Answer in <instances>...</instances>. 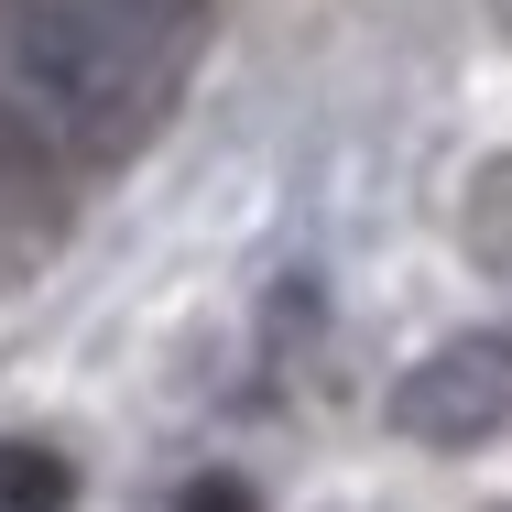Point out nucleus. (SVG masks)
I'll use <instances>...</instances> for the list:
<instances>
[{"label":"nucleus","instance_id":"f257e3e1","mask_svg":"<svg viewBox=\"0 0 512 512\" xmlns=\"http://www.w3.org/2000/svg\"><path fill=\"white\" fill-rule=\"evenodd\" d=\"M0 88L44 120L66 164H131L186 88V33L131 0H0Z\"/></svg>","mask_w":512,"mask_h":512},{"label":"nucleus","instance_id":"f03ea898","mask_svg":"<svg viewBox=\"0 0 512 512\" xmlns=\"http://www.w3.org/2000/svg\"><path fill=\"white\" fill-rule=\"evenodd\" d=\"M393 425L414 447H491L512 425V327H469V338H436L393 382Z\"/></svg>","mask_w":512,"mask_h":512},{"label":"nucleus","instance_id":"7ed1b4c3","mask_svg":"<svg viewBox=\"0 0 512 512\" xmlns=\"http://www.w3.org/2000/svg\"><path fill=\"white\" fill-rule=\"evenodd\" d=\"M66 153L44 142V120L0 88V284H22L44 251H55V229H66Z\"/></svg>","mask_w":512,"mask_h":512},{"label":"nucleus","instance_id":"20e7f679","mask_svg":"<svg viewBox=\"0 0 512 512\" xmlns=\"http://www.w3.org/2000/svg\"><path fill=\"white\" fill-rule=\"evenodd\" d=\"M458 240H469L480 273H502V284H512V153L469 175V197H458Z\"/></svg>","mask_w":512,"mask_h":512},{"label":"nucleus","instance_id":"39448f33","mask_svg":"<svg viewBox=\"0 0 512 512\" xmlns=\"http://www.w3.org/2000/svg\"><path fill=\"white\" fill-rule=\"evenodd\" d=\"M66 502H77L66 458L33 447V436H11V447H0V512H66Z\"/></svg>","mask_w":512,"mask_h":512},{"label":"nucleus","instance_id":"423d86ee","mask_svg":"<svg viewBox=\"0 0 512 512\" xmlns=\"http://www.w3.org/2000/svg\"><path fill=\"white\" fill-rule=\"evenodd\" d=\"M175 512H251V491H240V480H197Z\"/></svg>","mask_w":512,"mask_h":512},{"label":"nucleus","instance_id":"0eeeda50","mask_svg":"<svg viewBox=\"0 0 512 512\" xmlns=\"http://www.w3.org/2000/svg\"><path fill=\"white\" fill-rule=\"evenodd\" d=\"M131 11H153V22H175V33H186V22L207 11V0H131Z\"/></svg>","mask_w":512,"mask_h":512},{"label":"nucleus","instance_id":"6e6552de","mask_svg":"<svg viewBox=\"0 0 512 512\" xmlns=\"http://www.w3.org/2000/svg\"><path fill=\"white\" fill-rule=\"evenodd\" d=\"M491 11H502V33H512V0H491Z\"/></svg>","mask_w":512,"mask_h":512}]
</instances>
